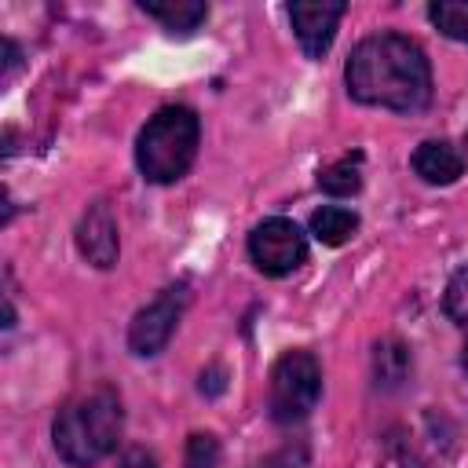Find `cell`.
<instances>
[{
	"instance_id": "1",
	"label": "cell",
	"mask_w": 468,
	"mask_h": 468,
	"mask_svg": "<svg viewBox=\"0 0 468 468\" xmlns=\"http://www.w3.org/2000/svg\"><path fill=\"white\" fill-rule=\"evenodd\" d=\"M351 99L399 113H417L431 102V66L420 44L402 33L366 37L344 69Z\"/></svg>"
},
{
	"instance_id": "2",
	"label": "cell",
	"mask_w": 468,
	"mask_h": 468,
	"mask_svg": "<svg viewBox=\"0 0 468 468\" xmlns=\"http://www.w3.org/2000/svg\"><path fill=\"white\" fill-rule=\"evenodd\" d=\"M121 399L113 388H91L77 399H69L55 424H51V439L62 461L88 468L95 461H102L106 453H113L117 439H121Z\"/></svg>"
},
{
	"instance_id": "3",
	"label": "cell",
	"mask_w": 468,
	"mask_h": 468,
	"mask_svg": "<svg viewBox=\"0 0 468 468\" xmlns=\"http://www.w3.org/2000/svg\"><path fill=\"white\" fill-rule=\"evenodd\" d=\"M197 113L190 106H161L139 132L135 161L150 183H176L197 154Z\"/></svg>"
},
{
	"instance_id": "4",
	"label": "cell",
	"mask_w": 468,
	"mask_h": 468,
	"mask_svg": "<svg viewBox=\"0 0 468 468\" xmlns=\"http://www.w3.org/2000/svg\"><path fill=\"white\" fill-rule=\"evenodd\" d=\"M322 395V366L311 351H285L271 369V417L278 424L303 420Z\"/></svg>"
},
{
	"instance_id": "5",
	"label": "cell",
	"mask_w": 468,
	"mask_h": 468,
	"mask_svg": "<svg viewBox=\"0 0 468 468\" xmlns=\"http://www.w3.org/2000/svg\"><path fill=\"white\" fill-rule=\"evenodd\" d=\"M249 256L252 263L271 274V278H282L289 271H296L307 256V241H303V230L292 223V219H263L252 234H249Z\"/></svg>"
},
{
	"instance_id": "6",
	"label": "cell",
	"mask_w": 468,
	"mask_h": 468,
	"mask_svg": "<svg viewBox=\"0 0 468 468\" xmlns=\"http://www.w3.org/2000/svg\"><path fill=\"white\" fill-rule=\"evenodd\" d=\"M186 307V289L183 285H168L157 300H150L128 325V347L135 355H157L168 336L176 333L179 325V314Z\"/></svg>"
},
{
	"instance_id": "7",
	"label": "cell",
	"mask_w": 468,
	"mask_h": 468,
	"mask_svg": "<svg viewBox=\"0 0 468 468\" xmlns=\"http://www.w3.org/2000/svg\"><path fill=\"white\" fill-rule=\"evenodd\" d=\"M340 15H344V4H340V0H300V4L289 7L296 40H300V48H303L311 58H322V55L329 51Z\"/></svg>"
},
{
	"instance_id": "8",
	"label": "cell",
	"mask_w": 468,
	"mask_h": 468,
	"mask_svg": "<svg viewBox=\"0 0 468 468\" xmlns=\"http://www.w3.org/2000/svg\"><path fill=\"white\" fill-rule=\"evenodd\" d=\"M77 245L88 256V263H95L102 271L117 263V249H121V241H117V219H113V212H110L106 201H95V205L84 208V216L77 223Z\"/></svg>"
},
{
	"instance_id": "9",
	"label": "cell",
	"mask_w": 468,
	"mask_h": 468,
	"mask_svg": "<svg viewBox=\"0 0 468 468\" xmlns=\"http://www.w3.org/2000/svg\"><path fill=\"white\" fill-rule=\"evenodd\" d=\"M464 165H468L464 150L457 143H450V139H428L413 154V172L424 183H431V186H446V183L461 179L464 176Z\"/></svg>"
},
{
	"instance_id": "10",
	"label": "cell",
	"mask_w": 468,
	"mask_h": 468,
	"mask_svg": "<svg viewBox=\"0 0 468 468\" xmlns=\"http://www.w3.org/2000/svg\"><path fill=\"white\" fill-rule=\"evenodd\" d=\"M410 369H413V362H410V347L402 340H380L373 347V380H377V388H384V391L402 388L410 380Z\"/></svg>"
},
{
	"instance_id": "11",
	"label": "cell",
	"mask_w": 468,
	"mask_h": 468,
	"mask_svg": "<svg viewBox=\"0 0 468 468\" xmlns=\"http://www.w3.org/2000/svg\"><path fill=\"white\" fill-rule=\"evenodd\" d=\"M139 7L172 33H190L208 15V7L201 0H139Z\"/></svg>"
},
{
	"instance_id": "12",
	"label": "cell",
	"mask_w": 468,
	"mask_h": 468,
	"mask_svg": "<svg viewBox=\"0 0 468 468\" xmlns=\"http://www.w3.org/2000/svg\"><path fill=\"white\" fill-rule=\"evenodd\" d=\"M358 230V216L351 208H340V205H325L311 216V234L322 241V245H344L351 234Z\"/></svg>"
},
{
	"instance_id": "13",
	"label": "cell",
	"mask_w": 468,
	"mask_h": 468,
	"mask_svg": "<svg viewBox=\"0 0 468 468\" xmlns=\"http://www.w3.org/2000/svg\"><path fill=\"white\" fill-rule=\"evenodd\" d=\"M318 186L333 197H347L362 186V154H347L340 161H333L329 168H322L318 176Z\"/></svg>"
},
{
	"instance_id": "14",
	"label": "cell",
	"mask_w": 468,
	"mask_h": 468,
	"mask_svg": "<svg viewBox=\"0 0 468 468\" xmlns=\"http://www.w3.org/2000/svg\"><path fill=\"white\" fill-rule=\"evenodd\" d=\"M428 18L450 37V40H464L468 44V4L461 0H435L428 7Z\"/></svg>"
},
{
	"instance_id": "15",
	"label": "cell",
	"mask_w": 468,
	"mask_h": 468,
	"mask_svg": "<svg viewBox=\"0 0 468 468\" xmlns=\"http://www.w3.org/2000/svg\"><path fill=\"white\" fill-rule=\"evenodd\" d=\"M442 307H446V314L464 329V369H468V267L450 278Z\"/></svg>"
},
{
	"instance_id": "16",
	"label": "cell",
	"mask_w": 468,
	"mask_h": 468,
	"mask_svg": "<svg viewBox=\"0 0 468 468\" xmlns=\"http://www.w3.org/2000/svg\"><path fill=\"white\" fill-rule=\"evenodd\" d=\"M183 468H219V442L208 431H194L186 439V457Z\"/></svg>"
},
{
	"instance_id": "17",
	"label": "cell",
	"mask_w": 468,
	"mask_h": 468,
	"mask_svg": "<svg viewBox=\"0 0 468 468\" xmlns=\"http://www.w3.org/2000/svg\"><path fill=\"white\" fill-rule=\"evenodd\" d=\"M117 468H157V457H154L150 450H143V446H132V450L117 461Z\"/></svg>"
},
{
	"instance_id": "18",
	"label": "cell",
	"mask_w": 468,
	"mask_h": 468,
	"mask_svg": "<svg viewBox=\"0 0 468 468\" xmlns=\"http://www.w3.org/2000/svg\"><path fill=\"white\" fill-rule=\"evenodd\" d=\"M205 395H219L223 388H227V380H223V369L216 366V369H208V373H201V384H197Z\"/></svg>"
},
{
	"instance_id": "19",
	"label": "cell",
	"mask_w": 468,
	"mask_h": 468,
	"mask_svg": "<svg viewBox=\"0 0 468 468\" xmlns=\"http://www.w3.org/2000/svg\"><path fill=\"white\" fill-rule=\"evenodd\" d=\"M256 468H292V464L282 461V457H274V461H263V464H256Z\"/></svg>"
}]
</instances>
